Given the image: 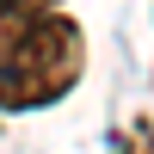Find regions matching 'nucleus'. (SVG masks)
<instances>
[{"label": "nucleus", "instance_id": "obj_1", "mask_svg": "<svg viewBox=\"0 0 154 154\" xmlns=\"http://www.w3.org/2000/svg\"><path fill=\"white\" fill-rule=\"evenodd\" d=\"M86 74V37L68 12L49 6L0 49V111H43L68 99Z\"/></svg>", "mask_w": 154, "mask_h": 154}, {"label": "nucleus", "instance_id": "obj_2", "mask_svg": "<svg viewBox=\"0 0 154 154\" xmlns=\"http://www.w3.org/2000/svg\"><path fill=\"white\" fill-rule=\"evenodd\" d=\"M49 6H56V0H0V49H6L31 19H43Z\"/></svg>", "mask_w": 154, "mask_h": 154}]
</instances>
